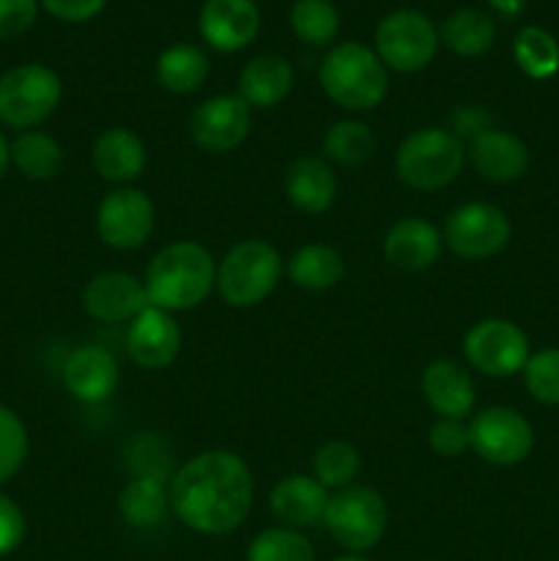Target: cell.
I'll list each match as a JSON object with an SVG mask.
<instances>
[{
  "instance_id": "e575fe53",
  "label": "cell",
  "mask_w": 559,
  "mask_h": 561,
  "mask_svg": "<svg viewBox=\"0 0 559 561\" xmlns=\"http://www.w3.org/2000/svg\"><path fill=\"white\" fill-rule=\"evenodd\" d=\"M27 458L25 422L9 405H0V485L16 477Z\"/></svg>"
},
{
  "instance_id": "52a82bcc",
  "label": "cell",
  "mask_w": 559,
  "mask_h": 561,
  "mask_svg": "<svg viewBox=\"0 0 559 561\" xmlns=\"http://www.w3.org/2000/svg\"><path fill=\"white\" fill-rule=\"evenodd\" d=\"M389 524V510L381 493L367 485L340 488L329 496L323 526L345 551H370L381 542Z\"/></svg>"
},
{
  "instance_id": "4fadbf2b",
  "label": "cell",
  "mask_w": 559,
  "mask_h": 561,
  "mask_svg": "<svg viewBox=\"0 0 559 561\" xmlns=\"http://www.w3.org/2000/svg\"><path fill=\"white\" fill-rule=\"evenodd\" d=\"M153 230V203L146 192L121 186L102 197L96 208V233L113 250H137Z\"/></svg>"
},
{
  "instance_id": "d6a6232c",
  "label": "cell",
  "mask_w": 559,
  "mask_h": 561,
  "mask_svg": "<svg viewBox=\"0 0 559 561\" xmlns=\"http://www.w3.org/2000/svg\"><path fill=\"white\" fill-rule=\"evenodd\" d=\"M360 453L349 442L334 438V442H327L318 447L316 458H312V477L327 491H340V488L354 485L356 474H360Z\"/></svg>"
},
{
  "instance_id": "4316f807",
  "label": "cell",
  "mask_w": 559,
  "mask_h": 561,
  "mask_svg": "<svg viewBox=\"0 0 559 561\" xmlns=\"http://www.w3.org/2000/svg\"><path fill=\"white\" fill-rule=\"evenodd\" d=\"M11 164L31 181H49L64 168V148L47 131L27 129L11 140Z\"/></svg>"
},
{
  "instance_id": "f546056e",
  "label": "cell",
  "mask_w": 559,
  "mask_h": 561,
  "mask_svg": "<svg viewBox=\"0 0 559 561\" xmlns=\"http://www.w3.org/2000/svg\"><path fill=\"white\" fill-rule=\"evenodd\" d=\"M513 58L529 80H551L559 71V42L543 27L526 25L513 38Z\"/></svg>"
},
{
  "instance_id": "484cf974",
  "label": "cell",
  "mask_w": 559,
  "mask_h": 561,
  "mask_svg": "<svg viewBox=\"0 0 559 561\" xmlns=\"http://www.w3.org/2000/svg\"><path fill=\"white\" fill-rule=\"evenodd\" d=\"M438 38L460 58H477L497 42V22L480 9H458L444 20Z\"/></svg>"
},
{
  "instance_id": "6da1fadb",
  "label": "cell",
  "mask_w": 559,
  "mask_h": 561,
  "mask_svg": "<svg viewBox=\"0 0 559 561\" xmlns=\"http://www.w3.org/2000/svg\"><path fill=\"white\" fill-rule=\"evenodd\" d=\"M255 482L239 455L208 449L186 460L170 480V507L197 535L223 537L250 515Z\"/></svg>"
},
{
  "instance_id": "e0dca14e",
  "label": "cell",
  "mask_w": 559,
  "mask_h": 561,
  "mask_svg": "<svg viewBox=\"0 0 559 561\" xmlns=\"http://www.w3.org/2000/svg\"><path fill=\"white\" fill-rule=\"evenodd\" d=\"M466 159L491 184H510V181H518L529 168V148L513 131L491 126L469 140Z\"/></svg>"
},
{
  "instance_id": "83f0119b",
  "label": "cell",
  "mask_w": 559,
  "mask_h": 561,
  "mask_svg": "<svg viewBox=\"0 0 559 561\" xmlns=\"http://www.w3.org/2000/svg\"><path fill=\"white\" fill-rule=\"evenodd\" d=\"M170 491L164 482L135 477L118 496V513L135 529L159 526L170 513Z\"/></svg>"
},
{
  "instance_id": "7c38bea8",
  "label": "cell",
  "mask_w": 559,
  "mask_h": 561,
  "mask_svg": "<svg viewBox=\"0 0 559 561\" xmlns=\"http://www.w3.org/2000/svg\"><path fill=\"white\" fill-rule=\"evenodd\" d=\"M252 126V107L239 93H219L195 107L190 118V137L208 153H228L247 140Z\"/></svg>"
},
{
  "instance_id": "ffe728a7",
  "label": "cell",
  "mask_w": 559,
  "mask_h": 561,
  "mask_svg": "<svg viewBox=\"0 0 559 561\" xmlns=\"http://www.w3.org/2000/svg\"><path fill=\"white\" fill-rule=\"evenodd\" d=\"M64 383L80 403H102L118 387V362L102 345H82L66 359Z\"/></svg>"
},
{
  "instance_id": "ee69618b",
  "label": "cell",
  "mask_w": 559,
  "mask_h": 561,
  "mask_svg": "<svg viewBox=\"0 0 559 561\" xmlns=\"http://www.w3.org/2000/svg\"><path fill=\"white\" fill-rule=\"evenodd\" d=\"M9 168H11V142L5 140V135L0 131V181L5 179Z\"/></svg>"
},
{
  "instance_id": "5bb4252c",
  "label": "cell",
  "mask_w": 559,
  "mask_h": 561,
  "mask_svg": "<svg viewBox=\"0 0 559 561\" xmlns=\"http://www.w3.org/2000/svg\"><path fill=\"white\" fill-rule=\"evenodd\" d=\"M181 351V329L173 312L148 305L126 329V354L142 370H164Z\"/></svg>"
},
{
  "instance_id": "cb8c5ba5",
  "label": "cell",
  "mask_w": 559,
  "mask_h": 561,
  "mask_svg": "<svg viewBox=\"0 0 559 561\" xmlns=\"http://www.w3.org/2000/svg\"><path fill=\"white\" fill-rule=\"evenodd\" d=\"M294 88V69L283 55H258L241 69L239 96L252 110H266L283 102Z\"/></svg>"
},
{
  "instance_id": "7bdbcfd3",
  "label": "cell",
  "mask_w": 559,
  "mask_h": 561,
  "mask_svg": "<svg viewBox=\"0 0 559 561\" xmlns=\"http://www.w3.org/2000/svg\"><path fill=\"white\" fill-rule=\"evenodd\" d=\"M488 3H491L493 11H499L502 16L513 20V16H518L521 11H524L526 0H488Z\"/></svg>"
},
{
  "instance_id": "7402d4cb",
  "label": "cell",
  "mask_w": 559,
  "mask_h": 561,
  "mask_svg": "<svg viewBox=\"0 0 559 561\" xmlns=\"http://www.w3.org/2000/svg\"><path fill=\"white\" fill-rule=\"evenodd\" d=\"M93 168L110 184H129L146 170V146L126 126H110L93 142Z\"/></svg>"
},
{
  "instance_id": "ac0fdd59",
  "label": "cell",
  "mask_w": 559,
  "mask_h": 561,
  "mask_svg": "<svg viewBox=\"0 0 559 561\" xmlns=\"http://www.w3.org/2000/svg\"><path fill=\"white\" fill-rule=\"evenodd\" d=\"M422 398L442 420H464L475 411L477 389L466 367L453 359H436L422 373Z\"/></svg>"
},
{
  "instance_id": "9c48e42d",
  "label": "cell",
  "mask_w": 559,
  "mask_h": 561,
  "mask_svg": "<svg viewBox=\"0 0 559 561\" xmlns=\"http://www.w3.org/2000/svg\"><path fill=\"white\" fill-rule=\"evenodd\" d=\"M464 354L477 373L488 378H510L524 373L529 362V337L507 318L477 321L464 337Z\"/></svg>"
},
{
  "instance_id": "4dcf8cb0",
  "label": "cell",
  "mask_w": 559,
  "mask_h": 561,
  "mask_svg": "<svg viewBox=\"0 0 559 561\" xmlns=\"http://www.w3.org/2000/svg\"><path fill=\"white\" fill-rule=\"evenodd\" d=\"M376 151V137L362 121H338L323 135V157L343 168H360Z\"/></svg>"
},
{
  "instance_id": "d6986e66",
  "label": "cell",
  "mask_w": 559,
  "mask_h": 561,
  "mask_svg": "<svg viewBox=\"0 0 559 561\" xmlns=\"http://www.w3.org/2000/svg\"><path fill=\"white\" fill-rule=\"evenodd\" d=\"M329 491L316 480L305 474H288L272 488L269 493V510L285 529H307L318 526L327 513Z\"/></svg>"
},
{
  "instance_id": "5b68a950",
  "label": "cell",
  "mask_w": 559,
  "mask_h": 561,
  "mask_svg": "<svg viewBox=\"0 0 559 561\" xmlns=\"http://www.w3.org/2000/svg\"><path fill=\"white\" fill-rule=\"evenodd\" d=\"M283 261L269 241L244 239L217 266V294L236 310L258 307L280 283Z\"/></svg>"
},
{
  "instance_id": "ab89813d",
  "label": "cell",
  "mask_w": 559,
  "mask_h": 561,
  "mask_svg": "<svg viewBox=\"0 0 559 561\" xmlns=\"http://www.w3.org/2000/svg\"><path fill=\"white\" fill-rule=\"evenodd\" d=\"M25 513L20 504L0 493V559L14 553L25 540Z\"/></svg>"
},
{
  "instance_id": "8fae6325",
  "label": "cell",
  "mask_w": 559,
  "mask_h": 561,
  "mask_svg": "<svg viewBox=\"0 0 559 561\" xmlns=\"http://www.w3.org/2000/svg\"><path fill=\"white\" fill-rule=\"evenodd\" d=\"M510 219L493 203H464L444 222V244L464 261H486L507 247Z\"/></svg>"
},
{
  "instance_id": "603a6c76",
  "label": "cell",
  "mask_w": 559,
  "mask_h": 561,
  "mask_svg": "<svg viewBox=\"0 0 559 561\" xmlns=\"http://www.w3.org/2000/svg\"><path fill=\"white\" fill-rule=\"evenodd\" d=\"M285 195L301 214H323L338 197V179L321 157H299L285 175Z\"/></svg>"
},
{
  "instance_id": "f6af8a7d",
  "label": "cell",
  "mask_w": 559,
  "mask_h": 561,
  "mask_svg": "<svg viewBox=\"0 0 559 561\" xmlns=\"http://www.w3.org/2000/svg\"><path fill=\"white\" fill-rule=\"evenodd\" d=\"M334 561H370V559H365V557H340V559H334Z\"/></svg>"
},
{
  "instance_id": "2e32d148",
  "label": "cell",
  "mask_w": 559,
  "mask_h": 561,
  "mask_svg": "<svg viewBox=\"0 0 559 561\" xmlns=\"http://www.w3.org/2000/svg\"><path fill=\"white\" fill-rule=\"evenodd\" d=\"M151 305L146 283L126 272H102L82 288V307L102 323H124L140 316Z\"/></svg>"
},
{
  "instance_id": "f35d334b",
  "label": "cell",
  "mask_w": 559,
  "mask_h": 561,
  "mask_svg": "<svg viewBox=\"0 0 559 561\" xmlns=\"http://www.w3.org/2000/svg\"><path fill=\"white\" fill-rule=\"evenodd\" d=\"M38 16V0H0V42L22 36Z\"/></svg>"
},
{
  "instance_id": "3957f363",
  "label": "cell",
  "mask_w": 559,
  "mask_h": 561,
  "mask_svg": "<svg viewBox=\"0 0 559 561\" xmlns=\"http://www.w3.org/2000/svg\"><path fill=\"white\" fill-rule=\"evenodd\" d=\"M321 88L334 104L351 113H365L387 99L389 75L376 49L360 42L338 44L321 64Z\"/></svg>"
},
{
  "instance_id": "7a4b0ae2",
  "label": "cell",
  "mask_w": 559,
  "mask_h": 561,
  "mask_svg": "<svg viewBox=\"0 0 559 561\" xmlns=\"http://www.w3.org/2000/svg\"><path fill=\"white\" fill-rule=\"evenodd\" d=\"M146 294L153 307L184 312L203 305L217 288V266L212 252L197 241H175L162 247L148 263Z\"/></svg>"
},
{
  "instance_id": "60d3db41",
  "label": "cell",
  "mask_w": 559,
  "mask_h": 561,
  "mask_svg": "<svg viewBox=\"0 0 559 561\" xmlns=\"http://www.w3.org/2000/svg\"><path fill=\"white\" fill-rule=\"evenodd\" d=\"M55 20L64 22H88L102 14L107 0H38Z\"/></svg>"
},
{
  "instance_id": "d590c367",
  "label": "cell",
  "mask_w": 559,
  "mask_h": 561,
  "mask_svg": "<svg viewBox=\"0 0 559 561\" xmlns=\"http://www.w3.org/2000/svg\"><path fill=\"white\" fill-rule=\"evenodd\" d=\"M126 458H129L132 471L135 477H148V480H159L168 485L170 477V449L164 447V442H159L157 433H137L135 442L126 449Z\"/></svg>"
},
{
  "instance_id": "8992f818",
  "label": "cell",
  "mask_w": 559,
  "mask_h": 561,
  "mask_svg": "<svg viewBox=\"0 0 559 561\" xmlns=\"http://www.w3.org/2000/svg\"><path fill=\"white\" fill-rule=\"evenodd\" d=\"M64 96L60 77L49 66L22 64L0 75V121L11 129L44 124Z\"/></svg>"
},
{
  "instance_id": "9a60e30c",
  "label": "cell",
  "mask_w": 559,
  "mask_h": 561,
  "mask_svg": "<svg viewBox=\"0 0 559 561\" xmlns=\"http://www.w3.org/2000/svg\"><path fill=\"white\" fill-rule=\"evenodd\" d=\"M197 25L212 49L239 53L255 42L261 31V9L255 0H206Z\"/></svg>"
},
{
  "instance_id": "ba28073f",
  "label": "cell",
  "mask_w": 559,
  "mask_h": 561,
  "mask_svg": "<svg viewBox=\"0 0 559 561\" xmlns=\"http://www.w3.org/2000/svg\"><path fill=\"white\" fill-rule=\"evenodd\" d=\"M438 53V31L422 11H389L376 27V55L392 71L414 75L433 64Z\"/></svg>"
},
{
  "instance_id": "277c9868",
  "label": "cell",
  "mask_w": 559,
  "mask_h": 561,
  "mask_svg": "<svg viewBox=\"0 0 559 561\" xmlns=\"http://www.w3.org/2000/svg\"><path fill=\"white\" fill-rule=\"evenodd\" d=\"M466 164V148L449 129L422 126L411 131L398 148L395 170L411 190H444L460 175Z\"/></svg>"
},
{
  "instance_id": "836d02e7",
  "label": "cell",
  "mask_w": 559,
  "mask_h": 561,
  "mask_svg": "<svg viewBox=\"0 0 559 561\" xmlns=\"http://www.w3.org/2000/svg\"><path fill=\"white\" fill-rule=\"evenodd\" d=\"M247 561H316V551L301 531L277 526L250 542Z\"/></svg>"
},
{
  "instance_id": "f1b7e54d",
  "label": "cell",
  "mask_w": 559,
  "mask_h": 561,
  "mask_svg": "<svg viewBox=\"0 0 559 561\" xmlns=\"http://www.w3.org/2000/svg\"><path fill=\"white\" fill-rule=\"evenodd\" d=\"M208 55L195 44H173L157 60V80L170 93H192L208 80Z\"/></svg>"
},
{
  "instance_id": "8d00e7d4",
  "label": "cell",
  "mask_w": 559,
  "mask_h": 561,
  "mask_svg": "<svg viewBox=\"0 0 559 561\" xmlns=\"http://www.w3.org/2000/svg\"><path fill=\"white\" fill-rule=\"evenodd\" d=\"M524 383L537 403L559 405V348L535 351L524 367Z\"/></svg>"
},
{
  "instance_id": "1f68e13d",
  "label": "cell",
  "mask_w": 559,
  "mask_h": 561,
  "mask_svg": "<svg viewBox=\"0 0 559 561\" xmlns=\"http://www.w3.org/2000/svg\"><path fill=\"white\" fill-rule=\"evenodd\" d=\"M290 27L307 47H329L340 31V14L332 0H296Z\"/></svg>"
},
{
  "instance_id": "74e56055",
  "label": "cell",
  "mask_w": 559,
  "mask_h": 561,
  "mask_svg": "<svg viewBox=\"0 0 559 561\" xmlns=\"http://www.w3.org/2000/svg\"><path fill=\"white\" fill-rule=\"evenodd\" d=\"M427 444L442 458H458L466 449H471L469 425H464V420H442L438 416L427 431Z\"/></svg>"
},
{
  "instance_id": "d4e9b609",
  "label": "cell",
  "mask_w": 559,
  "mask_h": 561,
  "mask_svg": "<svg viewBox=\"0 0 559 561\" xmlns=\"http://www.w3.org/2000/svg\"><path fill=\"white\" fill-rule=\"evenodd\" d=\"M288 277L296 288L323 294L340 285L345 277V261L334 247L329 244H305L294 252L288 261Z\"/></svg>"
},
{
  "instance_id": "44dd1931",
  "label": "cell",
  "mask_w": 559,
  "mask_h": 561,
  "mask_svg": "<svg viewBox=\"0 0 559 561\" xmlns=\"http://www.w3.org/2000/svg\"><path fill=\"white\" fill-rule=\"evenodd\" d=\"M442 244L444 239L436 225L420 217H406L384 236V257L403 272H422L438 261Z\"/></svg>"
},
{
  "instance_id": "b9f144b4",
  "label": "cell",
  "mask_w": 559,
  "mask_h": 561,
  "mask_svg": "<svg viewBox=\"0 0 559 561\" xmlns=\"http://www.w3.org/2000/svg\"><path fill=\"white\" fill-rule=\"evenodd\" d=\"M449 121H453V135L458 140L460 135H469V140H475L480 131L491 129V115L482 107H460L449 115Z\"/></svg>"
},
{
  "instance_id": "30bf717a",
  "label": "cell",
  "mask_w": 559,
  "mask_h": 561,
  "mask_svg": "<svg viewBox=\"0 0 559 561\" xmlns=\"http://www.w3.org/2000/svg\"><path fill=\"white\" fill-rule=\"evenodd\" d=\"M469 444L486 463L518 466L529 458L535 433L521 411L510 405H491L469 422Z\"/></svg>"
}]
</instances>
